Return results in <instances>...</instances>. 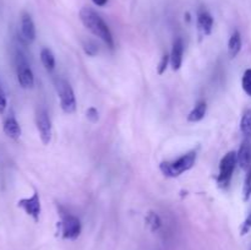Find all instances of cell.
<instances>
[{"label": "cell", "instance_id": "cell-1", "mask_svg": "<svg viewBox=\"0 0 251 250\" xmlns=\"http://www.w3.org/2000/svg\"><path fill=\"white\" fill-rule=\"evenodd\" d=\"M80 20L83 24V26L88 29L92 34L98 37L104 42L107 47L110 49L114 48V39H113L112 32H110L108 25L103 21L102 17L90 7L85 6L80 10Z\"/></svg>", "mask_w": 251, "mask_h": 250}, {"label": "cell", "instance_id": "cell-2", "mask_svg": "<svg viewBox=\"0 0 251 250\" xmlns=\"http://www.w3.org/2000/svg\"><path fill=\"white\" fill-rule=\"evenodd\" d=\"M196 162V152L191 151L181 157L176 158V161H166L159 164V169L162 173L169 178H176L185 172L190 171Z\"/></svg>", "mask_w": 251, "mask_h": 250}, {"label": "cell", "instance_id": "cell-3", "mask_svg": "<svg viewBox=\"0 0 251 250\" xmlns=\"http://www.w3.org/2000/svg\"><path fill=\"white\" fill-rule=\"evenodd\" d=\"M15 69H16V76L20 86L22 88H25V90H28V88L33 87V71H32L31 66H29L26 55L20 49H16V51H15Z\"/></svg>", "mask_w": 251, "mask_h": 250}, {"label": "cell", "instance_id": "cell-4", "mask_svg": "<svg viewBox=\"0 0 251 250\" xmlns=\"http://www.w3.org/2000/svg\"><path fill=\"white\" fill-rule=\"evenodd\" d=\"M58 230L61 238L68 240H75L80 237L82 225L76 216L69 212L60 213V222L58 223Z\"/></svg>", "mask_w": 251, "mask_h": 250}, {"label": "cell", "instance_id": "cell-5", "mask_svg": "<svg viewBox=\"0 0 251 250\" xmlns=\"http://www.w3.org/2000/svg\"><path fill=\"white\" fill-rule=\"evenodd\" d=\"M237 164V152L229 151L222 157L220 162V173L217 176V184L220 188L227 189L229 186Z\"/></svg>", "mask_w": 251, "mask_h": 250}, {"label": "cell", "instance_id": "cell-6", "mask_svg": "<svg viewBox=\"0 0 251 250\" xmlns=\"http://www.w3.org/2000/svg\"><path fill=\"white\" fill-rule=\"evenodd\" d=\"M55 88L58 92L59 100H60V107L64 113L66 114H73L76 110V98L74 93L73 87L70 83L64 78H59L55 81Z\"/></svg>", "mask_w": 251, "mask_h": 250}, {"label": "cell", "instance_id": "cell-7", "mask_svg": "<svg viewBox=\"0 0 251 250\" xmlns=\"http://www.w3.org/2000/svg\"><path fill=\"white\" fill-rule=\"evenodd\" d=\"M17 207L25 211L26 215H28L34 222H38L39 217H41L42 212V205H41V198H39L38 191L34 190L29 198L20 199L17 201Z\"/></svg>", "mask_w": 251, "mask_h": 250}, {"label": "cell", "instance_id": "cell-8", "mask_svg": "<svg viewBox=\"0 0 251 250\" xmlns=\"http://www.w3.org/2000/svg\"><path fill=\"white\" fill-rule=\"evenodd\" d=\"M36 125L37 130L39 132V137H41V141L43 145H49V142L51 141V134H53V130H51V122L50 118H49L48 112H47L44 108H38L36 112Z\"/></svg>", "mask_w": 251, "mask_h": 250}, {"label": "cell", "instance_id": "cell-9", "mask_svg": "<svg viewBox=\"0 0 251 250\" xmlns=\"http://www.w3.org/2000/svg\"><path fill=\"white\" fill-rule=\"evenodd\" d=\"M20 32H21V39L27 44L33 43L36 39V26L28 12H22L21 20H20Z\"/></svg>", "mask_w": 251, "mask_h": 250}, {"label": "cell", "instance_id": "cell-10", "mask_svg": "<svg viewBox=\"0 0 251 250\" xmlns=\"http://www.w3.org/2000/svg\"><path fill=\"white\" fill-rule=\"evenodd\" d=\"M2 130H4L5 135L7 137H10L11 140H19L21 137V126H20L19 122H17V119L15 118V115L12 113H10L5 118L4 123H2Z\"/></svg>", "mask_w": 251, "mask_h": 250}, {"label": "cell", "instance_id": "cell-11", "mask_svg": "<svg viewBox=\"0 0 251 250\" xmlns=\"http://www.w3.org/2000/svg\"><path fill=\"white\" fill-rule=\"evenodd\" d=\"M198 28L201 36H210L213 28V17L205 9L199 10L198 12Z\"/></svg>", "mask_w": 251, "mask_h": 250}, {"label": "cell", "instance_id": "cell-12", "mask_svg": "<svg viewBox=\"0 0 251 250\" xmlns=\"http://www.w3.org/2000/svg\"><path fill=\"white\" fill-rule=\"evenodd\" d=\"M184 55V42L181 38H176L173 42V48L171 53V65L174 71H178L183 64Z\"/></svg>", "mask_w": 251, "mask_h": 250}, {"label": "cell", "instance_id": "cell-13", "mask_svg": "<svg viewBox=\"0 0 251 250\" xmlns=\"http://www.w3.org/2000/svg\"><path fill=\"white\" fill-rule=\"evenodd\" d=\"M237 159L238 164L242 169H244L245 172L248 169L251 168V144L250 140L245 139V141L243 142L242 146H240L239 151L237 152Z\"/></svg>", "mask_w": 251, "mask_h": 250}, {"label": "cell", "instance_id": "cell-14", "mask_svg": "<svg viewBox=\"0 0 251 250\" xmlns=\"http://www.w3.org/2000/svg\"><path fill=\"white\" fill-rule=\"evenodd\" d=\"M206 112H207V103L205 100H200L196 103L195 107L191 109V112L188 114V122L198 123L205 118Z\"/></svg>", "mask_w": 251, "mask_h": 250}, {"label": "cell", "instance_id": "cell-15", "mask_svg": "<svg viewBox=\"0 0 251 250\" xmlns=\"http://www.w3.org/2000/svg\"><path fill=\"white\" fill-rule=\"evenodd\" d=\"M242 36L238 29H235L230 36L229 42H228V53H229L230 58H235L242 50Z\"/></svg>", "mask_w": 251, "mask_h": 250}, {"label": "cell", "instance_id": "cell-16", "mask_svg": "<svg viewBox=\"0 0 251 250\" xmlns=\"http://www.w3.org/2000/svg\"><path fill=\"white\" fill-rule=\"evenodd\" d=\"M41 61L43 64L44 69L49 73L55 69V56H54L53 51L48 48V47H44L41 49Z\"/></svg>", "mask_w": 251, "mask_h": 250}, {"label": "cell", "instance_id": "cell-17", "mask_svg": "<svg viewBox=\"0 0 251 250\" xmlns=\"http://www.w3.org/2000/svg\"><path fill=\"white\" fill-rule=\"evenodd\" d=\"M240 131L245 139H251V109H245L240 119Z\"/></svg>", "mask_w": 251, "mask_h": 250}, {"label": "cell", "instance_id": "cell-18", "mask_svg": "<svg viewBox=\"0 0 251 250\" xmlns=\"http://www.w3.org/2000/svg\"><path fill=\"white\" fill-rule=\"evenodd\" d=\"M145 221H146L147 227L150 228L151 232H157V230H159V228L162 227L161 218H159V216L157 215L156 212H153V211H150V212L147 213L146 220Z\"/></svg>", "mask_w": 251, "mask_h": 250}, {"label": "cell", "instance_id": "cell-19", "mask_svg": "<svg viewBox=\"0 0 251 250\" xmlns=\"http://www.w3.org/2000/svg\"><path fill=\"white\" fill-rule=\"evenodd\" d=\"M251 198V168L247 171V175L244 179V186H243V199L244 201H249Z\"/></svg>", "mask_w": 251, "mask_h": 250}, {"label": "cell", "instance_id": "cell-20", "mask_svg": "<svg viewBox=\"0 0 251 250\" xmlns=\"http://www.w3.org/2000/svg\"><path fill=\"white\" fill-rule=\"evenodd\" d=\"M242 87L244 92L247 93L249 97H251V69H247L243 74L242 77Z\"/></svg>", "mask_w": 251, "mask_h": 250}, {"label": "cell", "instance_id": "cell-21", "mask_svg": "<svg viewBox=\"0 0 251 250\" xmlns=\"http://www.w3.org/2000/svg\"><path fill=\"white\" fill-rule=\"evenodd\" d=\"M82 46H83V50H85V53L87 54V55L95 56L96 54L98 53V47L96 46L95 42L86 41V42H83Z\"/></svg>", "mask_w": 251, "mask_h": 250}, {"label": "cell", "instance_id": "cell-22", "mask_svg": "<svg viewBox=\"0 0 251 250\" xmlns=\"http://www.w3.org/2000/svg\"><path fill=\"white\" fill-rule=\"evenodd\" d=\"M169 61H171V55H168L167 53H164L163 55H162L158 66H157V73H158V75H163V74L166 73L167 66H168Z\"/></svg>", "mask_w": 251, "mask_h": 250}, {"label": "cell", "instance_id": "cell-23", "mask_svg": "<svg viewBox=\"0 0 251 250\" xmlns=\"http://www.w3.org/2000/svg\"><path fill=\"white\" fill-rule=\"evenodd\" d=\"M7 107V98L6 93H5L4 88H2L1 83H0V115L4 114L5 109Z\"/></svg>", "mask_w": 251, "mask_h": 250}, {"label": "cell", "instance_id": "cell-24", "mask_svg": "<svg viewBox=\"0 0 251 250\" xmlns=\"http://www.w3.org/2000/svg\"><path fill=\"white\" fill-rule=\"evenodd\" d=\"M86 117H87V119L90 120L91 123H97L98 119H100V114H98V110L96 109L95 107H90L87 109V112H86Z\"/></svg>", "mask_w": 251, "mask_h": 250}, {"label": "cell", "instance_id": "cell-25", "mask_svg": "<svg viewBox=\"0 0 251 250\" xmlns=\"http://www.w3.org/2000/svg\"><path fill=\"white\" fill-rule=\"evenodd\" d=\"M250 230H251V212L249 213V216L245 218L244 222H243L242 228H240V235L248 234Z\"/></svg>", "mask_w": 251, "mask_h": 250}, {"label": "cell", "instance_id": "cell-26", "mask_svg": "<svg viewBox=\"0 0 251 250\" xmlns=\"http://www.w3.org/2000/svg\"><path fill=\"white\" fill-rule=\"evenodd\" d=\"M92 1L95 2L97 6H104V5L108 2V0H92Z\"/></svg>", "mask_w": 251, "mask_h": 250}]
</instances>
